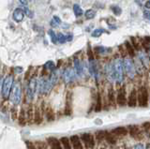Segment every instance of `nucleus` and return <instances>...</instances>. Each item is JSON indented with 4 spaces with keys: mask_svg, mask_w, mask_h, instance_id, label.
I'll use <instances>...</instances> for the list:
<instances>
[{
    "mask_svg": "<svg viewBox=\"0 0 150 149\" xmlns=\"http://www.w3.org/2000/svg\"><path fill=\"white\" fill-rule=\"evenodd\" d=\"M125 149H131V148H125Z\"/></svg>",
    "mask_w": 150,
    "mask_h": 149,
    "instance_id": "nucleus-53",
    "label": "nucleus"
},
{
    "mask_svg": "<svg viewBox=\"0 0 150 149\" xmlns=\"http://www.w3.org/2000/svg\"><path fill=\"white\" fill-rule=\"evenodd\" d=\"M73 69L77 77H83L86 68H84V64L78 57L73 59Z\"/></svg>",
    "mask_w": 150,
    "mask_h": 149,
    "instance_id": "nucleus-10",
    "label": "nucleus"
},
{
    "mask_svg": "<svg viewBox=\"0 0 150 149\" xmlns=\"http://www.w3.org/2000/svg\"><path fill=\"white\" fill-rule=\"evenodd\" d=\"M127 102H128L127 89L125 85H122L116 90V106L122 108V107L127 106Z\"/></svg>",
    "mask_w": 150,
    "mask_h": 149,
    "instance_id": "nucleus-6",
    "label": "nucleus"
},
{
    "mask_svg": "<svg viewBox=\"0 0 150 149\" xmlns=\"http://www.w3.org/2000/svg\"><path fill=\"white\" fill-rule=\"evenodd\" d=\"M138 58H139V61L142 63V65L144 68H149L150 67V59H149V56H148V54H146V52H144V50L139 49Z\"/></svg>",
    "mask_w": 150,
    "mask_h": 149,
    "instance_id": "nucleus-14",
    "label": "nucleus"
},
{
    "mask_svg": "<svg viewBox=\"0 0 150 149\" xmlns=\"http://www.w3.org/2000/svg\"><path fill=\"white\" fill-rule=\"evenodd\" d=\"M123 66H124V71L126 75L129 78L130 80H133L136 77V68H135V64L133 60L129 56H125L123 58Z\"/></svg>",
    "mask_w": 150,
    "mask_h": 149,
    "instance_id": "nucleus-5",
    "label": "nucleus"
},
{
    "mask_svg": "<svg viewBox=\"0 0 150 149\" xmlns=\"http://www.w3.org/2000/svg\"><path fill=\"white\" fill-rule=\"evenodd\" d=\"M107 100H108V104H109V107L115 108V107H116V91L114 88V85H111L109 86V88H108Z\"/></svg>",
    "mask_w": 150,
    "mask_h": 149,
    "instance_id": "nucleus-11",
    "label": "nucleus"
},
{
    "mask_svg": "<svg viewBox=\"0 0 150 149\" xmlns=\"http://www.w3.org/2000/svg\"><path fill=\"white\" fill-rule=\"evenodd\" d=\"M112 12H114V14H115L117 16H119L121 13H122L121 8L118 7V6H112Z\"/></svg>",
    "mask_w": 150,
    "mask_h": 149,
    "instance_id": "nucleus-41",
    "label": "nucleus"
},
{
    "mask_svg": "<svg viewBox=\"0 0 150 149\" xmlns=\"http://www.w3.org/2000/svg\"><path fill=\"white\" fill-rule=\"evenodd\" d=\"M148 56H149V59H150V50H148Z\"/></svg>",
    "mask_w": 150,
    "mask_h": 149,
    "instance_id": "nucleus-51",
    "label": "nucleus"
},
{
    "mask_svg": "<svg viewBox=\"0 0 150 149\" xmlns=\"http://www.w3.org/2000/svg\"><path fill=\"white\" fill-rule=\"evenodd\" d=\"M60 76H61V73L58 68H55L54 71H52L48 74V80L54 87L58 83Z\"/></svg>",
    "mask_w": 150,
    "mask_h": 149,
    "instance_id": "nucleus-15",
    "label": "nucleus"
},
{
    "mask_svg": "<svg viewBox=\"0 0 150 149\" xmlns=\"http://www.w3.org/2000/svg\"><path fill=\"white\" fill-rule=\"evenodd\" d=\"M50 25L52 27H57L61 25V20H60V18L58 16H54L53 17V19L51 20V23H50Z\"/></svg>",
    "mask_w": 150,
    "mask_h": 149,
    "instance_id": "nucleus-35",
    "label": "nucleus"
},
{
    "mask_svg": "<svg viewBox=\"0 0 150 149\" xmlns=\"http://www.w3.org/2000/svg\"><path fill=\"white\" fill-rule=\"evenodd\" d=\"M80 138H81V141L83 143V145L84 148L86 149H93L96 145V140L95 136L92 133L89 132H84L80 135Z\"/></svg>",
    "mask_w": 150,
    "mask_h": 149,
    "instance_id": "nucleus-7",
    "label": "nucleus"
},
{
    "mask_svg": "<svg viewBox=\"0 0 150 149\" xmlns=\"http://www.w3.org/2000/svg\"><path fill=\"white\" fill-rule=\"evenodd\" d=\"M25 143L26 149H38L37 146H36V144H35V143L30 141V140H25Z\"/></svg>",
    "mask_w": 150,
    "mask_h": 149,
    "instance_id": "nucleus-40",
    "label": "nucleus"
},
{
    "mask_svg": "<svg viewBox=\"0 0 150 149\" xmlns=\"http://www.w3.org/2000/svg\"><path fill=\"white\" fill-rule=\"evenodd\" d=\"M59 141L62 144L63 149H72L71 143H70V140L69 137H62L59 139Z\"/></svg>",
    "mask_w": 150,
    "mask_h": 149,
    "instance_id": "nucleus-27",
    "label": "nucleus"
},
{
    "mask_svg": "<svg viewBox=\"0 0 150 149\" xmlns=\"http://www.w3.org/2000/svg\"><path fill=\"white\" fill-rule=\"evenodd\" d=\"M137 97H138V106L145 108L149 104V87L145 83H142L137 88Z\"/></svg>",
    "mask_w": 150,
    "mask_h": 149,
    "instance_id": "nucleus-3",
    "label": "nucleus"
},
{
    "mask_svg": "<svg viewBox=\"0 0 150 149\" xmlns=\"http://www.w3.org/2000/svg\"><path fill=\"white\" fill-rule=\"evenodd\" d=\"M144 17L145 18V19L150 20V11L148 10H144Z\"/></svg>",
    "mask_w": 150,
    "mask_h": 149,
    "instance_id": "nucleus-44",
    "label": "nucleus"
},
{
    "mask_svg": "<svg viewBox=\"0 0 150 149\" xmlns=\"http://www.w3.org/2000/svg\"><path fill=\"white\" fill-rule=\"evenodd\" d=\"M42 120H43V114H41L40 107L36 106V108L34 110V121H35V124H37V125L41 124Z\"/></svg>",
    "mask_w": 150,
    "mask_h": 149,
    "instance_id": "nucleus-23",
    "label": "nucleus"
},
{
    "mask_svg": "<svg viewBox=\"0 0 150 149\" xmlns=\"http://www.w3.org/2000/svg\"><path fill=\"white\" fill-rule=\"evenodd\" d=\"M149 103H150V86H149Z\"/></svg>",
    "mask_w": 150,
    "mask_h": 149,
    "instance_id": "nucleus-49",
    "label": "nucleus"
},
{
    "mask_svg": "<svg viewBox=\"0 0 150 149\" xmlns=\"http://www.w3.org/2000/svg\"><path fill=\"white\" fill-rule=\"evenodd\" d=\"M145 149H150V144H148V145L146 146V148H145Z\"/></svg>",
    "mask_w": 150,
    "mask_h": 149,
    "instance_id": "nucleus-50",
    "label": "nucleus"
},
{
    "mask_svg": "<svg viewBox=\"0 0 150 149\" xmlns=\"http://www.w3.org/2000/svg\"><path fill=\"white\" fill-rule=\"evenodd\" d=\"M112 68H114V83L119 86L123 85L124 82V66L123 58L117 56L112 61Z\"/></svg>",
    "mask_w": 150,
    "mask_h": 149,
    "instance_id": "nucleus-1",
    "label": "nucleus"
},
{
    "mask_svg": "<svg viewBox=\"0 0 150 149\" xmlns=\"http://www.w3.org/2000/svg\"><path fill=\"white\" fill-rule=\"evenodd\" d=\"M57 42L63 44L67 42V35H64L63 33H58L57 34Z\"/></svg>",
    "mask_w": 150,
    "mask_h": 149,
    "instance_id": "nucleus-39",
    "label": "nucleus"
},
{
    "mask_svg": "<svg viewBox=\"0 0 150 149\" xmlns=\"http://www.w3.org/2000/svg\"><path fill=\"white\" fill-rule=\"evenodd\" d=\"M14 82H15V80H14V76L11 73L7 74V75L5 76V78H3V86H2L1 97H3L4 100H8L11 89H12L13 85H14Z\"/></svg>",
    "mask_w": 150,
    "mask_h": 149,
    "instance_id": "nucleus-4",
    "label": "nucleus"
},
{
    "mask_svg": "<svg viewBox=\"0 0 150 149\" xmlns=\"http://www.w3.org/2000/svg\"><path fill=\"white\" fill-rule=\"evenodd\" d=\"M56 68V66L54 61H52V60H49V61H47L44 66H43V69L46 71V72H52L54 71V69Z\"/></svg>",
    "mask_w": 150,
    "mask_h": 149,
    "instance_id": "nucleus-26",
    "label": "nucleus"
},
{
    "mask_svg": "<svg viewBox=\"0 0 150 149\" xmlns=\"http://www.w3.org/2000/svg\"><path fill=\"white\" fill-rule=\"evenodd\" d=\"M69 140H70V143H71L72 149H83L84 148L79 135H72V136L69 137Z\"/></svg>",
    "mask_w": 150,
    "mask_h": 149,
    "instance_id": "nucleus-18",
    "label": "nucleus"
},
{
    "mask_svg": "<svg viewBox=\"0 0 150 149\" xmlns=\"http://www.w3.org/2000/svg\"><path fill=\"white\" fill-rule=\"evenodd\" d=\"M61 77L63 79L64 83L67 85L73 83L75 82V79L77 78L73 68H66L62 71V73H61Z\"/></svg>",
    "mask_w": 150,
    "mask_h": 149,
    "instance_id": "nucleus-8",
    "label": "nucleus"
},
{
    "mask_svg": "<svg viewBox=\"0 0 150 149\" xmlns=\"http://www.w3.org/2000/svg\"><path fill=\"white\" fill-rule=\"evenodd\" d=\"M18 114L19 112L16 106H12L11 108V117L13 121H16L18 119Z\"/></svg>",
    "mask_w": 150,
    "mask_h": 149,
    "instance_id": "nucleus-33",
    "label": "nucleus"
},
{
    "mask_svg": "<svg viewBox=\"0 0 150 149\" xmlns=\"http://www.w3.org/2000/svg\"><path fill=\"white\" fill-rule=\"evenodd\" d=\"M73 12H74V14L76 17H81L83 14L82 8L80 7L78 4H74L73 5Z\"/></svg>",
    "mask_w": 150,
    "mask_h": 149,
    "instance_id": "nucleus-32",
    "label": "nucleus"
},
{
    "mask_svg": "<svg viewBox=\"0 0 150 149\" xmlns=\"http://www.w3.org/2000/svg\"><path fill=\"white\" fill-rule=\"evenodd\" d=\"M144 7H145V8H146V10H150V0H147V1L145 2Z\"/></svg>",
    "mask_w": 150,
    "mask_h": 149,
    "instance_id": "nucleus-47",
    "label": "nucleus"
},
{
    "mask_svg": "<svg viewBox=\"0 0 150 149\" xmlns=\"http://www.w3.org/2000/svg\"><path fill=\"white\" fill-rule=\"evenodd\" d=\"M71 114H72V93L70 91H68L67 95H66L64 114L69 116L71 115Z\"/></svg>",
    "mask_w": 150,
    "mask_h": 149,
    "instance_id": "nucleus-13",
    "label": "nucleus"
},
{
    "mask_svg": "<svg viewBox=\"0 0 150 149\" xmlns=\"http://www.w3.org/2000/svg\"><path fill=\"white\" fill-rule=\"evenodd\" d=\"M2 86H3V78H0V97L2 94Z\"/></svg>",
    "mask_w": 150,
    "mask_h": 149,
    "instance_id": "nucleus-46",
    "label": "nucleus"
},
{
    "mask_svg": "<svg viewBox=\"0 0 150 149\" xmlns=\"http://www.w3.org/2000/svg\"><path fill=\"white\" fill-rule=\"evenodd\" d=\"M138 105V97H137V88L133 87L128 95V102L127 106L130 108H135Z\"/></svg>",
    "mask_w": 150,
    "mask_h": 149,
    "instance_id": "nucleus-12",
    "label": "nucleus"
},
{
    "mask_svg": "<svg viewBox=\"0 0 150 149\" xmlns=\"http://www.w3.org/2000/svg\"><path fill=\"white\" fill-rule=\"evenodd\" d=\"M8 100L11 101L12 106L18 107L22 103L23 100V87H22V83L20 81H15L14 82L13 87L11 89V95H9Z\"/></svg>",
    "mask_w": 150,
    "mask_h": 149,
    "instance_id": "nucleus-2",
    "label": "nucleus"
},
{
    "mask_svg": "<svg viewBox=\"0 0 150 149\" xmlns=\"http://www.w3.org/2000/svg\"><path fill=\"white\" fill-rule=\"evenodd\" d=\"M106 133L107 131L106 130H98L96 131V133L94 134L95 136V140H96V143H101L102 141H105V136H106Z\"/></svg>",
    "mask_w": 150,
    "mask_h": 149,
    "instance_id": "nucleus-25",
    "label": "nucleus"
},
{
    "mask_svg": "<svg viewBox=\"0 0 150 149\" xmlns=\"http://www.w3.org/2000/svg\"><path fill=\"white\" fill-rule=\"evenodd\" d=\"M125 48H126L127 53H128V54H129V57H133L135 55V49L132 46V44H130L129 41H126V42H125Z\"/></svg>",
    "mask_w": 150,
    "mask_h": 149,
    "instance_id": "nucleus-30",
    "label": "nucleus"
},
{
    "mask_svg": "<svg viewBox=\"0 0 150 149\" xmlns=\"http://www.w3.org/2000/svg\"><path fill=\"white\" fill-rule=\"evenodd\" d=\"M103 109V100H102V96L100 92L97 93V97H96V104H95V112L98 113Z\"/></svg>",
    "mask_w": 150,
    "mask_h": 149,
    "instance_id": "nucleus-24",
    "label": "nucleus"
},
{
    "mask_svg": "<svg viewBox=\"0 0 150 149\" xmlns=\"http://www.w3.org/2000/svg\"><path fill=\"white\" fill-rule=\"evenodd\" d=\"M105 76L108 79V81L114 83V68H112V61L108 62L104 67Z\"/></svg>",
    "mask_w": 150,
    "mask_h": 149,
    "instance_id": "nucleus-17",
    "label": "nucleus"
},
{
    "mask_svg": "<svg viewBox=\"0 0 150 149\" xmlns=\"http://www.w3.org/2000/svg\"><path fill=\"white\" fill-rule=\"evenodd\" d=\"M23 12H25V14L28 18H32V17H33V12H32L26 6L25 7V8H23Z\"/></svg>",
    "mask_w": 150,
    "mask_h": 149,
    "instance_id": "nucleus-42",
    "label": "nucleus"
},
{
    "mask_svg": "<svg viewBox=\"0 0 150 149\" xmlns=\"http://www.w3.org/2000/svg\"><path fill=\"white\" fill-rule=\"evenodd\" d=\"M84 16H86L87 20H91L96 16V11L93 10H87L86 12H84Z\"/></svg>",
    "mask_w": 150,
    "mask_h": 149,
    "instance_id": "nucleus-37",
    "label": "nucleus"
},
{
    "mask_svg": "<svg viewBox=\"0 0 150 149\" xmlns=\"http://www.w3.org/2000/svg\"><path fill=\"white\" fill-rule=\"evenodd\" d=\"M105 141L107 143L112 144V145H115V144L117 143V138L115 136L114 134H112L111 132H107L106 136H105Z\"/></svg>",
    "mask_w": 150,
    "mask_h": 149,
    "instance_id": "nucleus-28",
    "label": "nucleus"
},
{
    "mask_svg": "<svg viewBox=\"0 0 150 149\" xmlns=\"http://www.w3.org/2000/svg\"><path fill=\"white\" fill-rule=\"evenodd\" d=\"M103 33H105V30L103 28H97L92 32L91 36L93 38H98V37H100Z\"/></svg>",
    "mask_w": 150,
    "mask_h": 149,
    "instance_id": "nucleus-36",
    "label": "nucleus"
},
{
    "mask_svg": "<svg viewBox=\"0 0 150 149\" xmlns=\"http://www.w3.org/2000/svg\"><path fill=\"white\" fill-rule=\"evenodd\" d=\"M111 133L117 137H125L129 134V130L127 127H117L111 130Z\"/></svg>",
    "mask_w": 150,
    "mask_h": 149,
    "instance_id": "nucleus-19",
    "label": "nucleus"
},
{
    "mask_svg": "<svg viewBox=\"0 0 150 149\" xmlns=\"http://www.w3.org/2000/svg\"><path fill=\"white\" fill-rule=\"evenodd\" d=\"M128 130H129V136L134 139V140H137V141H141L143 138H144V132L141 127H139L138 125H130L129 126Z\"/></svg>",
    "mask_w": 150,
    "mask_h": 149,
    "instance_id": "nucleus-9",
    "label": "nucleus"
},
{
    "mask_svg": "<svg viewBox=\"0 0 150 149\" xmlns=\"http://www.w3.org/2000/svg\"><path fill=\"white\" fill-rule=\"evenodd\" d=\"M48 34H49L50 37H51L52 42H53L54 44H56V43H57V34H55V33H54V31L53 29L49 30Z\"/></svg>",
    "mask_w": 150,
    "mask_h": 149,
    "instance_id": "nucleus-38",
    "label": "nucleus"
},
{
    "mask_svg": "<svg viewBox=\"0 0 150 149\" xmlns=\"http://www.w3.org/2000/svg\"><path fill=\"white\" fill-rule=\"evenodd\" d=\"M23 17H25V12H23V10L20 8H17L14 10L13 13H12V18L13 20L17 22V23H21L23 20Z\"/></svg>",
    "mask_w": 150,
    "mask_h": 149,
    "instance_id": "nucleus-21",
    "label": "nucleus"
},
{
    "mask_svg": "<svg viewBox=\"0 0 150 149\" xmlns=\"http://www.w3.org/2000/svg\"><path fill=\"white\" fill-rule=\"evenodd\" d=\"M18 124L23 127V126L26 125V121H27V115H26V111L23 108V106L21 107L20 111H19V114H18Z\"/></svg>",
    "mask_w": 150,
    "mask_h": 149,
    "instance_id": "nucleus-20",
    "label": "nucleus"
},
{
    "mask_svg": "<svg viewBox=\"0 0 150 149\" xmlns=\"http://www.w3.org/2000/svg\"><path fill=\"white\" fill-rule=\"evenodd\" d=\"M46 143H48L50 149H63L59 139L55 137H48L46 139Z\"/></svg>",
    "mask_w": 150,
    "mask_h": 149,
    "instance_id": "nucleus-16",
    "label": "nucleus"
},
{
    "mask_svg": "<svg viewBox=\"0 0 150 149\" xmlns=\"http://www.w3.org/2000/svg\"><path fill=\"white\" fill-rule=\"evenodd\" d=\"M108 51H110V49L103 47V46H98V47L94 48V52L98 54H104L108 52Z\"/></svg>",
    "mask_w": 150,
    "mask_h": 149,
    "instance_id": "nucleus-34",
    "label": "nucleus"
},
{
    "mask_svg": "<svg viewBox=\"0 0 150 149\" xmlns=\"http://www.w3.org/2000/svg\"><path fill=\"white\" fill-rule=\"evenodd\" d=\"M44 115H45V117H46L47 122H53V121L55 120V114H54L53 108L50 107V106L46 107V108H45Z\"/></svg>",
    "mask_w": 150,
    "mask_h": 149,
    "instance_id": "nucleus-22",
    "label": "nucleus"
},
{
    "mask_svg": "<svg viewBox=\"0 0 150 149\" xmlns=\"http://www.w3.org/2000/svg\"><path fill=\"white\" fill-rule=\"evenodd\" d=\"M36 146L38 149H50L48 143H46V141H42V140H40V141H36L34 142Z\"/></svg>",
    "mask_w": 150,
    "mask_h": 149,
    "instance_id": "nucleus-31",
    "label": "nucleus"
},
{
    "mask_svg": "<svg viewBox=\"0 0 150 149\" xmlns=\"http://www.w3.org/2000/svg\"><path fill=\"white\" fill-rule=\"evenodd\" d=\"M14 71H15V73L20 74V73H22V72L23 71V68H21V67H16L15 68H14Z\"/></svg>",
    "mask_w": 150,
    "mask_h": 149,
    "instance_id": "nucleus-45",
    "label": "nucleus"
},
{
    "mask_svg": "<svg viewBox=\"0 0 150 149\" xmlns=\"http://www.w3.org/2000/svg\"><path fill=\"white\" fill-rule=\"evenodd\" d=\"M141 129H142L144 134L146 137L150 138V121H146V122H144L141 126Z\"/></svg>",
    "mask_w": 150,
    "mask_h": 149,
    "instance_id": "nucleus-29",
    "label": "nucleus"
},
{
    "mask_svg": "<svg viewBox=\"0 0 150 149\" xmlns=\"http://www.w3.org/2000/svg\"><path fill=\"white\" fill-rule=\"evenodd\" d=\"M0 78H1V72H0Z\"/></svg>",
    "mask_w": 150,
    "mask_h": 149,
    "instance_id": "nucleus-52",
    "label": "nucleus"
},
{
    "mask_svg": "<svg viewBox=\"0 0 150 149\" xmlns=\"http://www.w3.org/2000/svg\"><path fill=\"white\" fill-rule=\"evenodd\" d=\"M133 149H145V147H144V145L143 143H139L135 144V145L133 146Z\"/></svg>",
    "mask_w": 150,
    "mask_h": 149,
    "instance_id": "nucleus-43",
    "label": "nucleus"
},
{
    "mask_svg": "<svg viewBox=\"0 0 150 149\" xmlns=\"http://www.w3.org/2000/svg\"><path fill=\"white\" fill-rule=\"evenodd\" d=\"M19 2H20L22 5H23V6H27V0H19Z\"/></svg>",
    "mask_w": 150,
    "mask_h": 149,
    "instance_id": "nucleus-48",
    "label": "nucleus"
}]
</instances>
